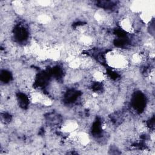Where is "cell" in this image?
Returning a JSON list of instances; mask_svg holds the SVG:
<instances>
[{
	"label": "cell",
	"instance_id": "6da1fadb",
	"mask_svg": "<svg viewBox=\"0 0 155 155\" xmlns=\"http://www.w3.org/2000/svg\"><path fill=\"white\" fill-rule=\"evenodd\" d=\"M107 64L113 68L124 70L128 67L129 61L126 54L118 50H113L105 55Z\"/></svg>",
	"mask_w": 155,
	"mask_h": 155
},
{
	"label": "cell",
	"instance_id": "3957f363",
	"mask_svg": "<svg viewBox=\"0 0 155 155\" xmlns=\"http://www.w3.org/2000/svg\"><path fill=\"white\" fill-rule=\"evenodd\" d=\"M79 124L75 120L68 119L65 120L61 126V130L65 133L70 134L78 130Z\"/></svg>",
	"mask_w": 155,
	"mask_h": 155
},
{
	"label": "cell",
	"instance_id": "7a4b0ae2",
	"mask_svg": "<svg viewBox=\"0 0 155 155\" xmlns=\"http://www.w3.org/2000/svg\"><path fill=\"white\" fill-rule=\"evenodd\" d=\"M119 25L120 28L125 32L132 33L135 30L136 21L130 16H124L119 20Z\"/></svg>",
	"mask_w": 155,
	"mask_h": 155
}]
</instances>
